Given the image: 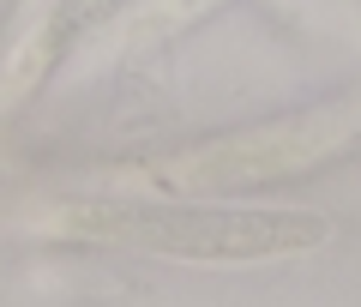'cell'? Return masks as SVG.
I'll return each mask as SVG.
<instances>
[{
	"label": "cell",
	"mask_w": 361,
	"mask_h": 307,
	"mask_svg": "<svg viewBox=\"0 0 361 307\" xmlns=\"http://www.w3.org/2000/svg\"><path fill=\"white\" fill-rule=\"evenodd\" d=\"M73 241L145 247L175 259H277L325 241L313 211H241V205H157V199H90L61 217Z\"/></svg>",
	"instance_id": "1"
}]
</instances>
